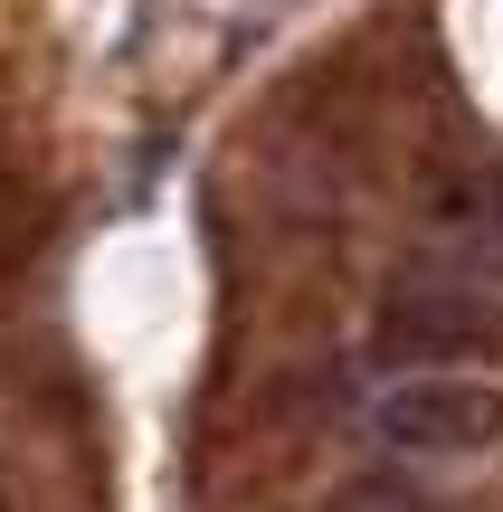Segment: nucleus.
<instances>
[{
    "label": "nucleus",
    "mask_w": 503,
    "mask_h": 512,
    "mask_svg": "<svg viewBox=\"0 0 503 512\" xmlns=\"http://www.w3.org/2000/svg\"><path fill=\"white\" fill-rule=\"evenodd\" d=\"M380 446L418 465H456V456H485L503 446V389L475 380V370H399L371 408Z\"/></svg>",
    "instance_id": "f257e3e1"
},
{
    "label": "nucleus",
    "mask_w": 503,
    "mask_h": 512,
    "mask_svg": "<svg viewBox=\"0 0 503 512\" xmlns=\"http://www.w3.org/2000/svg\"><path fill=\"white\" fill-rule=\"evenodd\" d=\"M380 361L390 370H466L503 351V313L485 294H456V285H399L380 304Z\"/></svg>",
    "instance_id": "f03ea898"
},
{
    "label": "nucleus",
    "mask_w": 503,
    "mask_h": 512,
    "mask_svg": "<svg viewBox=\"0 0 503 512\" xmlns=\"http://www.w3.org/2000/svg\"><path fill=\"white\" fill-rule=\"evenodd\" d=\"M333 512H428V503H418L409 484H390V475H371V484H342V494H333Z\"/></svg>",
    "instance_id": "7ed1b4c3"
}]
</instances>
